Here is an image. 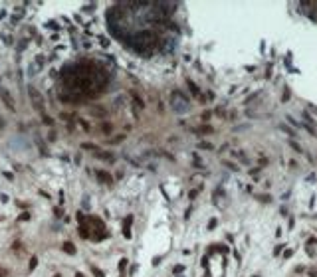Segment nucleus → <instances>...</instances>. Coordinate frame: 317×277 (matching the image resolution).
Here are the masks:
<instances>
[{"instance_id": "nucleus-1", "label": "nucleus", "mask_w": 317, "mask_h": 277, "mask_svg": "<svg viewBox=\"0 0 317 277\" xmlns=\"http://www.w3.org/2000/svg\"><path fill=\"white\" fill-rule=\"evenodd\" d=\"M30 99H32V105L36 107V111L42 115V119L46 121L48 125H52V119L50 117H46V109H44V99H42V95H40L34 87H30Z\"/></svg>"}, {"instance_id": "nucleus-2", "label": "nucleus", "mask_w": 317, "mask_h": 277, "mask_svg": "<svg viewBox=\"0 0 317 277\" xmlns=\"http://www.w3.org/2000/svg\"><path fill=\"white\" fill-rule=\"evenodd\" d=\"M0 97H2V101L6 103V107L10 109V111H14V109H16V105H14L12 97H10V93H8L6 89H2V87H0Z\"/></svg>"}, {"instance_id": "nucleus-3", "label": "nucleus", "mask_w": 317, "mask_h": 277, "mask_svg": "<svg viewBox=\"0 0 317 277\" xmlns=\"http://www.w3.org/2000/svg\"><path fill=\"white\" fill-rule=\"evenodd\" d=\"M64 250H66L69 255H73V253H75V247H73V244H69V242H66V244H64Z\"/></svg>"}, {"instance_id": "nucleus-4", "label": "nucleus", "mask_w": 317, "mask_h": 277, "mask_svg": "<svg viewBox=\"0 0 317 277\" xmlns=\"http://www.w3.org/2000/svg\"><path fill=\"white\" fill-rule=\"evenodd\" d=\"M36 265H38V257H32V259H30V271H32Z\"/></svg>"}, {"instance_id": "nucleus-5", "label": "nucleus", "mask_w": 317, "mask_h": 277, "mask_svg": "<svg viewBox=\"0 0 317 277\" xmlns=\"http://www.w3.org/2000/svg\"><path fill=\"white\" fill-rule=\"evenodd\" d=\"M20 220H22V222H24V220H30V214H28V212H24V214L20 216Z\"/></svg>"}, {"instance_id": "nucleus-6", "label": "nucleus", "mask_w": 317, "mask_h": 277, "mask_svg": "<svg viewBox=\"0 0 317 277\" xmlns=\"http://www.w3.org/2000/svg\"><path fill=\"white\" fill-rule=\"evenodd\" d=\"M0 275H2V277L6 275V269H0Z\"/></svg>"}, {"instance_id": "nucleus-7", "label": "nucleus", "mask_w": 317, "mask_h": 277, "mask_svg": "<svg viewBox=\"0 0 317 277\" xmlns=\"http://www.w3.org/2000/svg\"><path fill=\"white\" fill-rule=\"evenodd\" d=\"M0 125H2V119H0Z\"/></svg>"}]
</instances>
